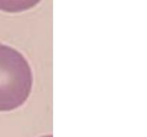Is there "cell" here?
<instances>
[{
    "label": "cell",
    "mask_w": 147,
    "mask_h": 137,
    "mask_svg": "<svg viewBox=\"0 0 147 137\" xmlns=\"http://www.w3.org/2000/svg\"><path fill=\"white\" fill-rule=\"evenodd\" d=\"M41 137H53L52 135H47V136H41Z\"/></svg>",
    "instance_id": "cell-2"
},
{
    "label": "cell",
    "mask_w": 147,
    "mask_h": 137,
    "mask_svg": "<svg viewBox=\"0 0 147 137\" xmlns=\"http://www.w3.org/2000/svg\"><path fill=\"white\" fill-rule=\"evenodd\" d=\"M32 82L31 67L24 56L0 44V111L22 106L31 93Z\"/></svg>",
    "instance_id": "cell-1"
}]
</instances>
